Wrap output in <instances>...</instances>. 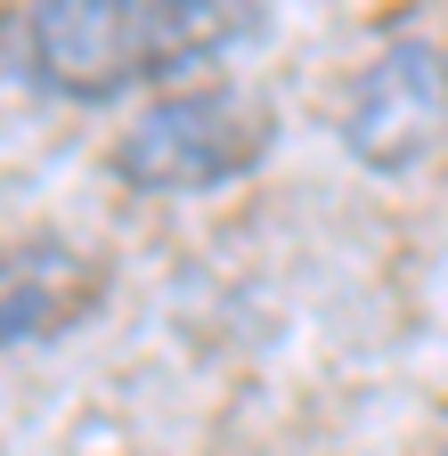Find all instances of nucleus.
Listing matches in <instances>:
<instances>
[{"label":"nucleus","instance_id":"f257e3e1","mask_svg":"<svg viewBox=\"0 0 448 456\" xmlns=\"http://www.w3.org/2000/svg\"><path fill=\"white\" fill-rule=\"evenodd\" d=\"M237 25L245 9L229 0H41L25 17V57L41 90L98 106L212 57Z\"/></svg>","mask_w":448,"mask_h":456},{"label":"nucleus","instance_id":"f03ea898","mask_svg":"<svg viewBox=\"0 0 448 456\" xmlns=\"http://www.w3.org/2000/svg\"><path fill=\"white\" fill-rule=\"evenodd\" d=\"M269 131H277L269 98H253L237 82H196V90L155 98L123 131L115 171L139 196H204V188L245 180V171L269 155Z\"/></svg>","mask_w":448,"mask_h":456},{"label":"nucleus","instance_id":"7ed1b4c3","mask_svg":"<svg viewBox=\"0 0 448 456\" xmlns=\"http://www.w3.org/2000/svg\"><path fill=\"white\" fill-rule=\"evenodd\" d=\"M440 139H448V49L424 33L383 41L343 98V147L367 171H416Z\"/></svg>","mask_w":448,"mask_h":456},{"label":"nucleus","instance_id":"20e7f679","mask_svg":"<svg viewBox=\"0 0 448 456\" xmlns=\"http://www.w3.org/2000/svg\"><path fill=\"white\" fill-rule=\"evenodd\" d=\"M98 302H106V261L98 253H82L66 237H17V245H0V351L66 334Z\"/></svg>","mask_w":448,"mask_h":456},{"label":"nucleus","instance_id":"39448f33","mask_svg":"<svg viewBox=\"0 0 448 456\" xmlns=\"http://www.w3.org/2000/svg\"><path fill=\"white\" fill-rule=\"evenodd\" d=\"M440 456H448V448H440Z\"/></svg>","mask_w":448,"mask_h":456}]
</instances>
